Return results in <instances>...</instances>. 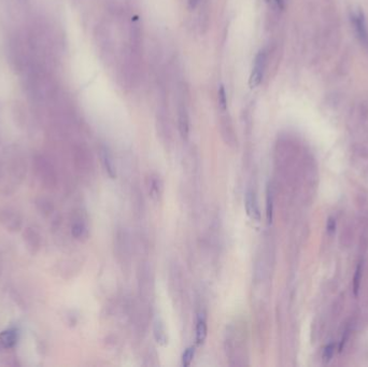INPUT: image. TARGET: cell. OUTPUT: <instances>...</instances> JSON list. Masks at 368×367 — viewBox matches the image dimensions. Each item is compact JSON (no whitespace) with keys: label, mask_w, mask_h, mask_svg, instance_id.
<instances>
[{"label":"cell","mask_w":368,"mask_h":367,"mask_svg":"<svg viewBox=\"0 0 368 367\" xmlns=\"http://www.w3.org/2000/svg\"><path fill=\"white\" fill-rule=\"evenodd\" d=\"M34 166L38 179L45 188H53L56 185L55 169L52 163L44 155H36L34 158Z\"/></svg>","instance_id":"1"},{"label":"cell","mask_w":368,"mask_h":367,"mask_svg":"<svg viewBox=\"0 0 368 367\" xmlns=\"http://www.w3.org/2000/svg\"><path fill=\"white\" fill-rule=\"evenodd\" d=\"M0 223L10 232H18L23 225L20 213L10 208L0 209Z\"/></svg>","instance_id":"2"},{"label":"cell","mask_w":368,"mask_h":367,"mask_svg":"<svg viewBox=\"0 0 368 367\" xmlns=\"http://www.w3.org/2000/svg\"><path fill=\"white\" fill-rule=\"evenodd\" d=\"M265 53L263 51L259 52L254 58V64L252 68V73L249 79V85L251 89H254L261 84L264 73H265Z\"/></svg>","instance_id":"3"},{"label":"cell","mask_w":368,"mask_h":367,"mask_svg":"<svg viewBox=\"0 0 368 367\" xmlns=\"http://www.w3.org/2000/svg\"><path fill=\"white\" fill-rule=\"evenodd\" d=\"M244 207H246V212L251 220L255 222L261 221V210L259 202L257 198V194L253 190L248 189L244 196Z\"/></svg>","instance_id":"4"},{"label":"cell","mask_w":368,"mask_h":367,"mask_svg":"<svg viewBox=\"0 0 368 367\" xmlns=\"http://www.w3.org/2000/svg\"><path fill=\"white\" fill-rule=\"evenodd\" d=\"M23 240L26 244L27 250L31 254H36L37 252H39L40 249H41L42 244L41 236H40L38 230L35 229L34 227H26L24 229Z\"/></svg>","instance_id":"5"},{"label":"cell","mask_w":368,"mask_h":367,"mask_svg":"<svg viewBox=\"0 0 368 367\" xmlns=\"http://www.w3.org/2000/svg\"><path fill=\"white\" fill-rule=\"evenodd\" d=\"M352 22H353V25L358 39L361 40L365 45H368V30L366 26L365 15L361 9H357L352 13Z\"/></svg>","instance_id":"6"},{"label":"cell","mask_w":368,"mask_h":367,"mask_svg":"<svg viewBox=\"0 0 368 367\" xmlns=\"http://www.w3.org/2000/svg\"><path fill=\"white\" fill-rule=\"evenodd\" d=\"M100 156H101L102 165H103V167H105L108 175L111 179H115L116 178V168L114 165L113 157H112V154L110 153L109 149L106 147H102L100 150Z\"/></svg>","instance_id":"7"},{"label":"cell","mask_w":368,"mask_h":367,"mask_svg":"<svg viewBox=\"0 0 368 367\" xmlns=\"http://www.w3.org/2000/svg\"><path fill=\"white\" fill-rule=\"evenodd\" d=\"M208 335V326H207V321H206V317L205 314L201 313L198 314L197 317V321H196V336H195V341L197 346H202Z\"/></svg>","instance_id":"8"},{"label":"cell","mask_w":368,"mask_h":367,"mask_svg":"<svg viewBox=\"0 0 368 367\" xmlns=\"http://www.w3.org/2000/svg\"><path fill=\"white\" fill-rule=\"evenodd\" d=\"M153 336L159 346L165 347L168 344V336L164 322L161 319H155L153 323Z\"/></svg>","instance_id":"9"},{"label":"cell","mask_w":368,"mask_h":367,"mask_svg":"<svg viewBox=\"0 0 368 367\" xmlns=\"http://www.w3.org/2000/svg\"><path fill=\"white\" fill-rule=\"evenodd\" d=\"M18 342V331L9 329L0 334V345L6 349H12Z\"/></svg>","instance_id":"10"},{"label":"cell","mask_w":368,"mask_h":367,"mask_svg":"<svg viewBox=\"0 0 368 367\" xmlns=\"http://www.w3.org/2000/svg\"><path fill=\"white\" fill-rule=\"evenodd\" d=\"M178 124H179V132H180L181 137L183 139H187L190 134V118H189L188 111L184 107L179 108Z\"/></svg>","instance_id":"11"},{"label":"cell","mask_w":368,"mask_h":367,"mask_svg":"<svg viewBox=\"0 0 368 367\" xmlns=\"http://www.w3.org/2000/svg\"><path fill=\"white\" fill-rule=\"evenodd\" d=\"M266 219L268 224H271L274 220V192L271 186L266 190Z\"/></svg>","instance_id":"12"},{"label":"cell","mask_w":368,"mask_h":367,"mask_svg":"<svg viewBox=\"0 0 368 367\" xmlns=\"http://www.w3.org/2000/svg\"><path fill=\"white\" fill-rule=\"evenodd\" d=\"M36 206L37 209L39 210V212L41 213L44 217H47V215H51V213L54 210V207L52 202H50L49 199L45 197H39L37 198L36 201Z\"/></svg>","instance_id":"13"},{"label":"cell","mask_w":368,"mask_h":367,"mask_svg":"<svg viewBox=\"0 0 368 367\" xmlns=\"http://www.w3.org/2000/svg\"><path fill=\"white\" fill-rule=\"evenodd\" d=\"M362 277H363V261H361L357 264L354 277H353V292L355 296L358 295L359 288H361V282H362Z\"/></svg>","instance_id":"14"},{"label":"cell","mask_w":368,"mask_h":367,"mask_svg":"<svg viewBox=\"0 0 368 367\" xmlns=\"http://www.w3.org/2000/svg\"><path fill=\"white\" fill-rule=\"evenodd\" d=\"M162 182L157 177H153L151 178V182H150V193L152 197H158L159 195L162 194Z\"/></svg>","instance_id":"15"},{"label":"cell","mask_w":368,"mask_h":367,"mask_svg":"<svg viewBox=\"0 0 368 367\" xmlns=\"http://www.w3.org/2000/svg\"><path fill=\"white\" fill-rule=\"evenodd\" d=\"M194 356H195V348L193 346L188 347L186 350H184V352L182 354V365L184 367L190 366L192 361H193Z\"/></svg>","instance_id":"16"},{"label":"cell","mask_w":368,"mask_h":367,"mask_svg":"<svg viewBox=\"0 0 368 367\" xmlns=\"http://www.w3.org/2000/svg\"><path fill=\"white\" fill-rule=\"evenodd\" d=\"M86 228L82 222H75L73 227H71V234L77 239L82 238L85 235Z\"/></svg>","instance_id":"17"},{"label":"cell","mask_w":368,"mask_h":367,"mask_svg":"<svg viewBox=\"0 0 368 367\" xmlns=\"http://www.w3.org/2000/svg\"><path fill=\"white\" fill-rule=\"evenodd\" d=\"M335 354V345L334 344H329L325 349H324V352H323V361L325 363H329L333 356Z\"/></svg>","instance_id":"18"},{"label":"cell","mask_w":368,"mask_h":367,"mask_svg":"<svg viewBox=\"0 0 368 367\" xmlns=\"http://www.w3.org/2000/svg\"><path fill=\"white\" fill-rule=\"evenodd\" d=\"M219 103L222 110L227 109V96H226V91L222 85L219 90Z\"/></svg>","instance_id":"19"},{"label":"cell","mask_w":368,"mask_h":367,"mask_svg":"<svg viewBox=\"0 0 368 367\" xmlns=\"http://www.w3.org/2000/svg\"><path fill=\"white\" fill-rule=\"evenodd\" d=\"M326 228L329 234H333L336 229V220L334 218H330L327 220V224H326Z\"/></svg>","instance_id":"20"},{"label":"cell","mask_w":368,"mask_h":367,"mask_svg":"<svg viewBox=\"0 0 368 367\" xmlns=\"http://www.w3.org/2000/svg\"><path fill=\"white\" fill-rule=\"evenodd\" d=\"M198 3H199V0H189V5H190V7L192 8V9H195L196 6L198 5Z\"/></svg>","instance_id":"21"},{"label":"cell","mask_w":368,"mask_h":367,"mask_svg":"<svg viewBox=\"0 0 368 367\" xmlns=\"http://www.w3.org/2000/svg\"><path fill=\"white\" fill-rule=\"evenodd\" d=\"M273 2L280 8L283 7V0H273Z\"/></svg>","instance_id":"22"}]
</instances>
